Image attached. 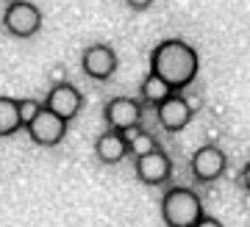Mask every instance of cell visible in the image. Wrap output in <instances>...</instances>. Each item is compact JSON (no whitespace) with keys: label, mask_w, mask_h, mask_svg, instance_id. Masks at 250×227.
Returning <instances> with one entry per match:
<instances>
[{"label":"cell","mask_w":250,"mask_h":227,"mask_svg":"<svg viewBox=\"0 0 250 227\" xmlns=\"http://www.w3.org/2000/svg\"><path fill=\"white\" fill-rule=\"evenodd\" d=\"M131 9H136V11H145V9H150L153 6V0H125Z\"/></svg>","instance_id":"ac0fdd59"},{"label":"cell","mask_w":250,"mask_h":227,"mask_svg":"<svg viewBox=\"0 0 250 227\" xmlns=\"http://www.w3.org/2000/svg\"><path fill=\"white\" fill-rule=\"evenodd\" d=\"M195 227H225V225L220 222V219H214V216H203Z\"/></svg>","instance_id":"e0dca14e"},{"label":"cell","mask_w":250,"mask_h":227,"mask_svg":"<svg viewBox=\"0 0 250 227\" xmlns=\"http://www.w3.org/2000/svg\"><path fill=\"white\" fill-rule=\"evenodd\" d=\"M175 92L170 89V83H164V80L159 78V75H153V72H147V78L142 80V86H139V97H142V103L147 105H156L159 108L167 97H172Z\"/></svg>","instance_id":"7c38bea8"},{"label":"cell","mask_w":250,"mask_h":227,"mask_svg":"<svg viewBox=\"0 0 250 227\" xmlns=\"http://www.w3.org/2000/svg\"><path fill=\"white\" fill-rule=\"evenodd\" d=\"M242 186L250 191V161L245 164V169H242Z\"/></svg>","instance_id":"d6986e66"},{"label":"cell","mask_w":250,"mask_h":227,"mask_svg":"<svg viewBox=\"0 0 250 227\" xmlns=\"http://www.w3.org/2000/svg\"><path fill=\"white\" fill-rule=\"evenodd\" d=\"M134 169H136V177L145 186H161V183H167L172 175V161L164 150H153L147 155L136 158Z\"/></svg>","instance_id":"9c48e42d"},{"label":"cell","mask_w":250,"mask_h":227,"mask_svg":"<svg viewBox=\"0 0 250 227\" xmlns=\"http://www.w3.org/2000/svg\"><path fill=\"white\" fill-rule=\"evenodd\" d=\"M22 128L20 122V111H17V100L11 97H0V139L3 136H11Z\"/></svg>","instance_id":"5bb4252c"},{"label":"cell","mask_w":250,"mask_h":227,"mask_svg":"<svg viewBox=\"0 0 250 227\" xmlns=\"http://www.w3.org/2000/svg\"><path fill=\"white\" fill-rule=\"evenodd\" d=\"M81 67L92 80H108L117 72V53L108 44H92L81 56Z\"/></svg>","instance_id":"ba28073f"},{"label":"cell","mask_w":250,"mask_h":227,"mask_svg":"<svg viewBox=\"0 0 250 227\" xmlns=\"http://www.w3.org/2000/svg\"><path fill=\"white\" fill-rule=\"evenodd\" d=\"M25 131H28V136H31L34 144H39V147H56L67 136V122H64L62 116H56L53 111L42 108Z\"/></svg>","instance_id":"5b68a950"},{"label":"cell","mask_w":250,"mask_h":227,"mask_svg":"<svg viewBox=\"0 0 250 227\" xmlns=\"http://www.w3.org/2000/svg\"><path fill=\"white\" fill-rule=\"evenodd\" d=\"M50 80H53V86L67 83V70H64V67H53V70H50Z\"/></svg>","instance_id":"2e32d148"},{"label":"cell","mask_w":250,"mask_h":227,"mask_svg":"<svg viewBox=\"0 0 250 227\" xmlns=\"http://www.w3.org/2000/svg\"><path fill=\"white\" fill-rule=\"evenodd\" d=\"M45 108L53 111L56 116H62L64 122H70V119H75L81 114V108H83V95L72 83H59V86H53L47 92Z\"/></svg>","instance_id":"52a82bcc"},{"label":"cell","mask_w":250,"mask_h":227,"mask_svg":"<svg viewBox=\"0 0 250 227\" xmlns=\"http://www.w3.org/2000/svg\"><path fill=\"white\" fill-rule=\"evenodd\" d=\"M103 119H106L108 131H117V133L139 128V122H142V103L131 100V97H114L103 108Z\"/></svg>","instance_id":"277c9868"},{"label":"cell","mask_w":250,"mask_h":227,"mask_svg":"<svg viewBox=\"0 0 250 227\" xmlns=\"http://www.w3.org/2000/svg\"><path fill=\"white\" fill-rule=\"evenodd\" d=\"M45 108V103H39V100H31V97H25V100H17V111H20V122H22V128H28V125L36 119V114Z\"/></svg>","instance_id":"9a60e30c"},{"label":"cell","mask_w":250,"mask_h":227,"mask_svg":"<svg viewBox=\"0 0 250 227\" xmlns=\"http://www.w3.org/2000/svg\"><path fill=\"white\" fill-rule=\"evenodd\" d=\"M197 67H200L197 50L184 39H164L150 53V72L159 75L164 83H170L172 92L189 86L197 75Z\"/></svg>","instance_id":"6da1fadb"},{"label":"cell","mask_w":250,"mask_h":227,"mask_svg":"<svg viewBox=\"0 0 250 227\" xmlns=\"http://www.w3.org/2000/svg\"><path fill=\"white\" fill-rule=\"evenodd\" d=\"M225 166H228V158L220 147L214 144H203L192 155V175L200 180V183H214L225 175Z\"/></svg>","instance_id":"8992f818"},{"label":"cell","mask_w":250,"mask_h":227,"mask_svg":"<svg viewBox=\"0 0 250 227\" xmlns=\"http://www.w3.org/2000/svg\"><path fill=\"white\" fill-rule=\"evenodd\" d=\"M95 155H98L100 164H120L125 155H128V141L123 139V133L117 131H106L100 133L98 141H95Z\"/></svg>","instance_id":"8fae6325"},{"label":"cell","mask_w":250,"mask_h":227,"mask_svg":"<svg viewBox=\"0 0 250 227\" xmlns=\"http://www.w3.org/2000/svg\"><path fill=\"white\" fill-rule=\"evenodd\" d=\"M123 139L128 141V152H131L134 158H142V155H147V152H153V150H159L156 139H153L147 131H142V128H131V131H125Z\"/></svg>","instance_id":"4fadbf2b"},{"label":"cell","mask_w":250,"mask_h":227,"mask_svg":"<svg viewBox=\"0 0 250 227\" xmlns=\"http://www.w3.org/2000/svg\"><path fill=\"white\" fill-rule=\"evenodd\" d=\"M156 116H159V125L167 133H178V131H184V128L192 122V108H189L187 97L172 95L156 108Z\"/></svg>","instance_id":"30bf717a"},{"label":"cell","mask_w":250,"mask_h":227,"mask_svg":"<svg viewBox=\"0 0 250 227\" xmlns=\"http://www.w3.org/2000/svg\"><path fill=\"white\" fill-rule=\"evenodd\" d=\"M203 202L192 189L175 186L161 197V219L167 227H195L203 219Z\"/></svg>","instance_id":"7a4b0ae2"},{"label":"cell","mask_w":250,"mask_h":227,"mask_svg":"<svg viewBox=\"0 0 250 227\" xmlns=\"http://www.w3.org/2000/svg\"><path fill=\"white\" fill-rule=\"evenodd\" d=\"M3 28L14 39H31L42 28V11L28 0H14L3 11Z\"/></svg>","instance_id":"3957f363"},{"label":"cell","mask_w":250,"mask_h":227,"mask_svg":"<svg viewBox=\"0 0 250 227\" xmlns=\"http://www.w3.org/2000/svg\"><path fill=\"white\" fill-rule=\"evenodd\" d=\"M187 103H189V108H192V114L200 108V97H187Z\"/></svg>","instance_id":"ffe728a7"}]
</instances>
